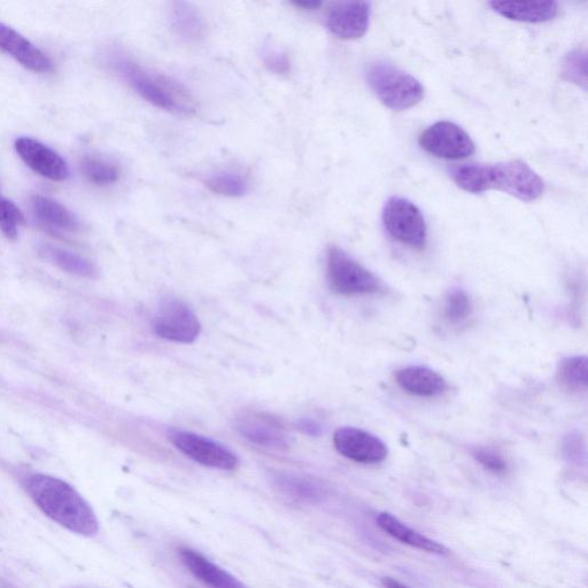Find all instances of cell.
Instances as JSON below:
<instances>
[{
  "label": "cell",
  "instance_id": "8fae6325",
  "mask_svg": "<svg viewBox=\"0 0 588 588\" xmlns=\"http://www.w3.org/2000/svg\"><path fill=\"white\" fill-rule=\"evenodd\" d=\"M14 147L21 160L38 175L54 182L68 179L67 162L48 145L32 137H19Z\"/></svg>",
  "mask_w": 588,
  "mask_h": 588
},
{
  "label": "cell",
  "instance_id": "ac0fdd59",
  "mask_svg": "<svg viewBox=\"0 0 588 588\" xmlns=\"http://www.w3.org/2000/svg\"><path fill=\"white\" fill-rule=\"evenodd\" d=\"M170 28L184 43L197 44L204 40L207 32L203 14L195 5L187 2H174L168 12Z\"/></svg>",
  "mask_w": 588,
  "mask_h": 588
},
{
  "label": "cell",
  "instance_id": "277c9868",
  "mask_svg": "<svg viewBox=\"0 0 588 588\" xmlns=\"http://www.w3.org/2000/svg\"><path fill=\"white\" fill-rule=\"evenodd\" d=\"M371 90L393 111H406L422 102L424 88L414 76L388 61L371 63L366 72Z\"/></svg>",
  "mask_w": 588,
  "mask_h": 588
},
{
  "label": "cell",
  "instance_id": "d6a6232c",
  "mask_svg": "<svg viewBox=\"0 0 588 588\" xmlns=\"http://www.w3.org/2000/svg\"><path fill=\"white\" fill-rule=\"evenodd\" d=\"M382 583L385 588H409L407 585L398 582V580L386 577L383 578Z\"/></svg>",
  "mask_w": 588,
  "mask_h": 588
},
{
  "label": "cell",
  "instance_id": "9a60e30c",
  "mask_svg": "<svg viewBox=\"0 0 588 588\" xmlns=\"http://www.w3.org/2000/svg\"><path fill=\"white\" fill-rule=\"evenodd\" d=\"M269 482L277 493L298 504L315 505L327 497L326 487L311 477L272 471Z\"/></svg>",
  "mask_w": 588,
  "mask_h": 588
},
{
  "label": "cell",
  "instance_id": "5b68a950",
  "mask_svg": "<svg viewBox=\"0 0 588 588\" xmlns=\"http://www.w3.org/2000/svg\"><path fill=\"white\" fill-rule=\"evenodd\" d=\"M327 278L330 289L342 296H362L383 290V283L375 274L337 246L328 250Z\"/></svg>",
  "mask_w": 588,
  "mask_h": 588
},
{
  "label": "cell",
  "instance_id": "4dcf8cb0",
  "mask_svg": "<svg viewBox=\"0 0 588 588\" xmlns=\"http://www.w3.org/2000/svg\"><path fill=\"white\" fill-rule=\"evenodd\" d=\"M296 427L305 435L311 437H320L323 432V428L320 422L316 420L309 419V417H305V419H300L296 423Z\"/></svg>",
  "mask_w": 588,
  "mask_h": 588
},
{
  "label": "cell",
  "instance_id": "52a82bcc",
  "mask_svg": "<svg viewBox=\"0 0 588 588\" xmlns=\"http://www.w3.org/2000/svg\"><path fill=\"white\" fill-rule=\"evenodd\" d=\"M153 330L168 342L192 344L200 335L201 324L197 314L184 300L168 297L161 300L153 319Z\"/></svg>",
  "mask_w": 588,
  "mask_h": 588
},
{
  "label": "cell",
  "instance_id": "6da1fadb",
  "mask_svg": "<svg viewBox=\"0 0 588 588\" xmlns=\"http://www.w3.org/2000/svg\"><path fill=\"white\" fill-rule=\"evenodd\" d=\"M27 491L36 506L52 521L80 536L97 535V516L73 486L59 478L38 474L28 479Z\"/></svg>",
  "mask_w": 588,
  "mask_h": 588
},
{
  "label": "cell",
  "instance_id": "4fadbf2b",
  "mask_svg": "<svg viewBox=\"0 0 588 588\" xmlns=\"http://www.w3.org/2000/svg\"><path fill=\"white\" fill-rule=\"evenodd\" d=\"M370 12V4L367 2L336 3L327 13L326 26L340 40H359L367 33Z\"/></svg>",
  "mask_w": 588,
  "mask_h": 588
},
{
  "label": "cell",
  "instance_id": "83f0119b",
  "mask_svg": "<svg viewBox=\"0 0 588 588\" xmlns=\"http://www.w3.org/2000/svg\"><path fill=\"white\" fill-rule=\"evenodd\" d=\"M563 75L568 81L586 87V52L577 50L571 52L563 67Z\"/></svg>",
  "mask_w": 588,
  "mask_h": 588
},
{
  "label": "cell",
  "instance_id": "7402d4cb",
  "mask_svg": "<svg viewBox=\"0 0 588 588\" xmlns=\"http://www.w3.org/2000/svg\"><path fill=\"white\" fill-rule=\"evenodd\" d=\"M40 252L42 257L69 274L80 277H94L97 273L94 263L82 257V255L51 245H43Z\"/></svg>",
  "mask_w": 588,
  "mask_h": 588
},
{
  "label": "cell",
  "instance_id": "f546056e",
  "mask_svg": "<svg viewBox=\"0 0 588 588\" xmlns=\"http://www.w3.org/2000/svg\"><path fill=\"white\" fill-rule=\"evenodd\" d=\"M263 63L269 72L276 75H286L290 72L291 63L288 54L276 49L263 52Z\"/></svg>",
  "mask_w": 588,
  "mask_h": 588
},
{
  "label": "cell",
  "instance_id": "1f68e13d",
  "mask_svg": "<svg viewBox=\"0 0 588 588\" xmlns=\"http://www.w3.org/2000/svg\"><path fill=\"white\" fill-rule=\"evenodd\" d=\"M297 7L304 10H316L322 5L321 2H316V0H299V2L294 3Z\"/></svg>",
  "mask_w": 588,
  "mask_h": 588
},
{
  "label": "cell",
  "instance_id": "603a6c76",
  "mask_svg": "<svg viewBox=\"0 0 588 588\" xmlns=\"http://www.w3.org/2000/svg\"><path fill=\"white\" fill-rule=\"evenodd\" d=\"M588 361L586 357L564 358L557 370V378L564 389L571 392L587 390Z\"/></svg>",
  "mask_w": 588,
  "mask_h": 588
},
{
  "label": "cell",
  "instance_id": "d6986e66",
  "mask_svg": "<svg viewBox=\"0 0 588 588\" xmlns=\"http://www.w3.org/2000/svg\"><path fill=\"white\" fill-rule=\"evenodd\" d=\"M32 211L37 222L54 234L75 232L81 227L80 220L67 207L49 197L34 196Z\"/></svg>",
  "mask_w": 588,
  "mask_h": 588
},
{
  "label": "cell",
  "instance_id": "44dd1931",
  "mask_svg": "<svg viewBox=\"0 0 588 588\" xmlns=\"http://www.w3.org/2000/svg\"><path fill=\"white\" fill-rule=\"evenodd\" d=\"M377 525L384 532L388 533L389 536L401 541V543L420 549V551L438 555H445L448 553L445 546L408 528L406 524L400 522L397 517H394L389 513L379 514L377 517Z\"/></svg>",
  "mask_w": 588,
  "mask_h": 588
},
{
  "label": "cell",
  "instance_id": "2e32d148",
  "mask_svg": "<svg viewBox=\"0 0 588 588\" xmlns=\"http://www.w3.org/2000/svg\"><path fill=\"white\" fill-rule=\"evenodd\" d=\"M179 557L190 574L210 588H247L242 582L208 560L203 554L189 547L179 549Z\"/></svg>",
  "mask_w": 588,
  "mask_h": 588
},
{
  "label": "cell",
  "instance_id": "7c38bea8",
  "mask_svg": "<svg viewBox=\"0 0 588 588\" xmlns=\"http://www.w3.org/2000/svg\"><path fill=\"white\" fill-rule=\"evenodd\" d=\"M334 445L339 454L358 463H379L388 458V447L371 433L344 427L335 432Z\"/></svg>",
  "mask_w": 588,
  "mask_h": 588
},
{
  "label": "cell",
  "instance_id": "e0dca14e",
  "mask_svg": "<svg viewBox=\"0 0 588 588\" xmlns=\"http://www.w3.org/2000/svg\"><path fill=\"white\" fill-rule=\"evenodd\" d=\"M394 379L402 390L417 397H437L447 389L444 377L425 367L401 368L394 373Z\"/></svg>",
  "mask_w": 588,
  "mask_h": 588
},
{
  "label": "cell",
  "instance_id": "8992f818",
  "mask_svg": "<svg viewBox=\"0 0 588 588\" xmlns=\"http://www.w3.org/2000/svg\"><path fill=\"white\" fill-rule=\"evenodd\" d=\"M383 223L389 235L397 242L422 250L427 244L428 229L424 216L409 200L392 197L386 201Z\"/></svg>",
  "mask_w": 588,
  "mask_h": 588
},
{
  "label": "cell",
  "instance_id": "cb8c5ba5",
  "mask_svg": "<svg viewBox=\"0 0 588 588\" xmlns=\"http://www.w3.org/2000/svg\"><path fill=\"white\" fill-rule=\"evenodd\" d=\"M207 189L228 198L243 197L249 191L250 184L246 177L237 172H220L208 176L204 181Z\"/></svg>",
  "mask_w": 588,
  "mask_h": 588
},
{
  "label": "cell",
  "instance_id": "3957f363",
  "mask_svg": "<svg viewBox=\"0 0 588 588\" xmlns=\"http://www.w3.org/2000/svg\"><path fill=\"white\" fill-rule=\"evenodd\" d=\"M108 65L137 95L160 110L181 115L196 112L191 95L179 82L147 71L136 61L119 52L108 54Z\"/></svg>",
  "mask_w": 588,
  "mask_h": 588
},
{
  "label": "cell",
  "instance_id": "5bb4252c",
  "mask_svg": "<svg viewBox=\"0 0 588 588\" xmlns=\"http://www.w3.org/2000/svg\"><path fill=\"white\" fill-rule=\"evenodd\" d=\"M0 51L9 54L28 71L46 74L53 72L54 66L48 54L27 40L13 28L0 22Z\"/></svg>",
  "mask_w": 588,
  "mask_h": 588
},
{
  "label": "cell",
  "instance_id": "d4e9b609",
  "mask_svg": "<svg viewBox=\"0 0 588 588\" xmlns=\"http://www.w3.org/2000/svg\"><path fill=\"white\" fill-rule=\"evenodd\" d=\"M81 170L85 179L89 182L106 187L119 181L120 170L113 162L96 157L84 158L81 162Z\"/></svg>",
  "mask_w": 588,
  "mask_h": 588
},
{
  "label": "cell",
  "instance_id": "4316f807",
  "mask_svg": "<svg viewBox=\"0 0 588 588\" xmlns=\"http://www.w3.org/2000/svg\"><path fill=\"white\" fill-rule=\"evenodd\" d=\"M25 215L13 201L0 197V230L14 241L19 237L20 227L25 224Z\"/></svg>",
  "mask_w": 588,
  "mask_h": 588
},
{
  "label": "cell",
  "instance_id": "9c48e42d",
  "mask_svg": "<svg viewBox=\"0 0 588 588\" xmlns=\"http://www.w3.org/2000/svg\"><path fill=\"white\" fill-rule=\"evenodd\" d=\"M234 427L238 435L249 443L267 450L284 452L291 445L290 433L284 422L269 413L246 410L236 416Z\"/></svg>",
  "mask_w": 588,
  "mask_h": 588
},
{
  "label": "cell",
  "instance_id": "30bf717a",
  "mask_svg": "<svg viewBox=\"0 0 588 588\" xmlns=\"http://www.w3.org/2000/svg\"><path fill=\"white\" fill-rule=\"evenodd\" d=\"M419 143L432 156L447 160L467 159L476 149L466 131L450 121H440L425 129Z\"/></svg>",
  "mask_w": 588,
  "mask_h": 588
},
{
  "label": "cell",
  "instance_id": "ba28073f",
  "mask_svg": "<svg viewBox=\"0 0 588 588\" xmlns=\"http://www.w3.org/2000/svg\"><path fill=\"white\" fill-rule=\"evenodd\" d=\"M168 438L177 450L201 466L223 471H232L239 467L238 456L219 441L177 429L169 430Z\"/></svg>",
  "mask_w": 588,
  "mask_h": 588
},
{
  "label": "cell",
  "instance_id": "ffe728a7",
  "mask_svg": "<svg viewBox=\"0 0 588 588\" xmlns=\"http://www.w3.org/2000/svg\"><path fill=\"white\" fill-rule=\"evenodd\" d=\"M490 6L508 20L528 23L551 21L559 11L555 2H491Z\"/></svg>",
  "mask_w": 588,
  "mask_h": 588
},
{
  "label": "cell",
  "instance_id": "f1b7e54d",
  "mask_svg": "<svg viewBox=\"0 0 588 588\" xmlns=\"http://www.w3.org/2000/svg\"><path fill=\"white\" fill-rule=\"evenodd\" d=\"M475 460L493 474H505L508 464L502 456L486 447H475L471 450Z\"/></svg>",
  "mask_w": 588,
  "mask_h": 588
},
{
  "label": "cell",
  "instance_id": "7a4b0ae2",
  "mask_svg": "<svg viewBox=\"0 0 588 588\" xmlns=\"http://www.w3.org/2000/svg\"><path fill=\"white\" fill-rule=\"evenodd\" d=\"M453 179L470 193L499 190L514 198L531 203L543 196L544 181L521 160L494 165H463L453 170Z\"/></svg>",
  "mask_w": 588,
  "mask_h": 588
},
{
  "label": "cell",
  "instance_id": "484cf974",
  "mask_svg": "<svg viewBox=\"0 0 588 588\" xmlns=\"http://www.w3.org/2000/svg\"><path fill=\"white\" fill-rule=\"evenodd\" d=\"M473 308L469 294L464 290L455 289L445 298L444 316L448 322L460 324L469 319L473 314Z\"/></svg>",
  "mask_w": 588,
  "mask_h": 588
}]
</instances>
